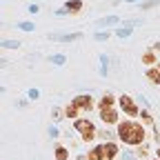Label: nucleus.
Returning a JSON list of instances; mask_svg holds the SVG:
<instances>
[{
	"label": "nucleus",
	"mask_w": 160,
	"mask_h": 160,
	"mask_svg": "<svg viewBox=\"0 0 160 160\" xmlns=\"http://www.w3.org/2000/svg\"><path fill=\"white\" fill-rule=\"evenodd\" d=\"M118 138L122 140L125 145H140L145 140V127L133 122V120L118 122Z\"/></svg>",
	"instance_id": "nucleus-1"
},
{
	"label": "nucleus",
	"mask_w": 160,
	"mask_h": 160,
	"mask_svg": "<svg viewBox=\"0 0 160 160\" xmlns=\"http://www.w3.org/2000/svg\"><path fill=\"white\" fill-rule=\"evenodd\" d=\"M73 127L82 133V140H93L96 138V127H93L91 120H76Z\"/></svg>",
	"instance_id": "nucleus-2"
},
{
	"label": "nucleus",
	"mask_w": 160,
	"mask_h": 160,
	"mask_svg": "<svg viewBox=\"0 0 160 160\" xmlns=\"http://www.w3.org/2000/svg\"><path fill=\"white\" fill-rule=\"evenodd\" d=\"M96 153H98L100 160H113L118 156V147L113 142H102V145L96 147Z\"/></svg>",
	"instance_id": "nucleus-3"
},
{
	"label": "nucleus",
	"mask_w": 160,
	"mask_h": 160,
	"mask_svg": "<svg viewBox=\"0 0 160 160\" xmlns=\"http://www.w3.org/2000/svg\"><path fill=\"white\" fill-rule=\"evenodd\" d=\"M120 107H122V111L127 116H138V107H136L131 96H122V98H120Z\"/></svg>",
	"instance_id": "nucleus-4"
},
{
	"label": "nucleus",
	"mask_w": 160,
	"mask_h": 160,
	"mask_svg": "<svg viewBox=\"0 0 160 160\" xmlns=\"http://www.w3.org/2000/svg\"><path fill=\"white\" fill-rule=\"evenodd\" d=\"M73 105H76L78 109H82V111H91L93 100H91L89 96H76V98H73Z\"/></svg>",
	"instance_id": "nucleus-5"
},
{
	"label": "nucleus",
	"mask_w": 160,
	"mask_h": 160,
	"mask_svg": "<svg viewBox=\"0 0 160 160\" xmlns=\"http://www.w3.org/2000/svg\"><path fill=\"white\" fill-rule=\"evenodd\" d=\"M100 118H102V122H107V125L118 122V113H116L111 107H107V109H100Z\"/></svg>",
	"instance_id": "nucleus-6"
},
{
	"label": "nucleus",
	"mask_w": 160,
	"mask_h": 160,
	"mask_svg": "<svg viewBox=\"0 0 160 160\" xmlns=\"http://www.w3.org/2000/svg\"><path fill=\"white\" fill-rule=\"evenodd\" d=\"M147 80H151L153 85H160V69H149L147 71Z\"/></svg>",
	"instance_id": "nucleus-7"
},
{
	"label": "nucleus",
	"mask_w": 160,
	"mask_h": 160,
	"mask_svg": "<svg viewBox=\"0 0 160 160\" xmlns=\"http://www.w3.org/2000/svg\"><path fill=\"white\" fill-rule=\"evenodd\" d=\"M80 7H82V0H69L67 2V11H71V13L80 11Z\"/></svg>",
	"instance_id": "nucleus-8"
},
{
	"label": "nucleus",
	"mask_w": 160,
	"mask_h": 160,
	"mask_svg": "<svg viewBox=\"0 0 160 160\" xmlns=\"http://www.w3.org/2000/svg\"><path fill=\"white\" fill-rule=\"evenodd\" d=\"M67 158H69V151L65 147H58L56 149V160H67Z\"/></svg>",
	"instance_id": "nucleus-9"
},
{
	"label": "nucleus",
	"mask_w": 160,
	"mask_h": 160,
	"mask_svg": "<svg viewBox=\"0 0 160 160\" xmlns=\"http://www.w3.org/2000/svg\"><path fill=\"white\" fill-rule=\"evenodd\" d=\"M65 113H67L69 118H76V116H78V107L71 102V105H67V107H65Z\"/></svg>",
	"instance_id": "nucleus-10"
},
{
	"label": "nucleus",
	"mask_w": 160,
	"mask_h": 160,
	"mask_svg": "<svg viewBox=\"0 0 160 160\" xmlns=\"http://www.w3.org/2000/svg\"><path fill=\"white\" fill-rule=\"evenodd\" d=\"M111 105H113V96H105L102 100H100V109H107Z\"/></svg>",
	"instance_id": "nucleus-11"
},
{
	"label": "nucleus",
	"mask_w": 160,
	"mask_h": 160,
	"mask_svg": "<svg viewBox=\"0 0 160 160\" xmlns=\"http://www.w3.org/2000/svg\"><path fill=\"white\" fill-rule=\"evenodd\" d=\"M142 62H145V65H153V62H156V56H153V51H147V53L142 56Z\"/></svg>",
	"instance_id": "nucleus-12"
},
{
	"label": "nucleus",
	"mask_w": 160,
	"mask_h": 160,
	"mask_svg": "<svg viewBox=\"0 0 160 160\" xmlns=\"http://www.w3.org/2000/svg\"><path fill=\"white\" fill-rule=\"evenodd\" d=\"M20 29H25V31H31V29H33V25H31V22H22V25H20Z\"/></svg>",
	"instance_id": "nucleus-13"
},
{
	"label": "nucleus",
	"mask_w": 160,
	"mask_h": 160,
	"mask_svg": "<svg viewBox=\"0 0 160 160\" xmlns=\"http://www.w3.org/2000/svg\"><path fill=\"white\" fill-rule=\"evenodd\" d=\"M158 158H160V149H158Z\"/></svg>",
	"instance_id": "nucleus-14"
},
{
	"label": "nucleus",
	"mask_w": 160,
	"mask_h": 160,
	"mask_svg": "<svg viewBox=\"0 0 160 160\" xmlns=\"http://www.w3.org/2000/svg\"><path fill=\"white\" fill-rule=\"evenodd\" d=\"M158 69H160V65H158Z\"/></svg>",
	"instance_id": "nucleus-15"
},
{
	"label": "nucleus",
	"mask_w": 160,
	"mask_h": 160,
	"mask_svg": "<svg viewBox=\"0 0 160 160\" xmlns=\"http://www.w3.org/2000/svg\"><path fill=\"white\" fill-rule=\"evenodd\" d=\"M156 160H160V158H156Z\"/></svg>",
	"instance_id": "nucleus-16"
}]
</instances>
